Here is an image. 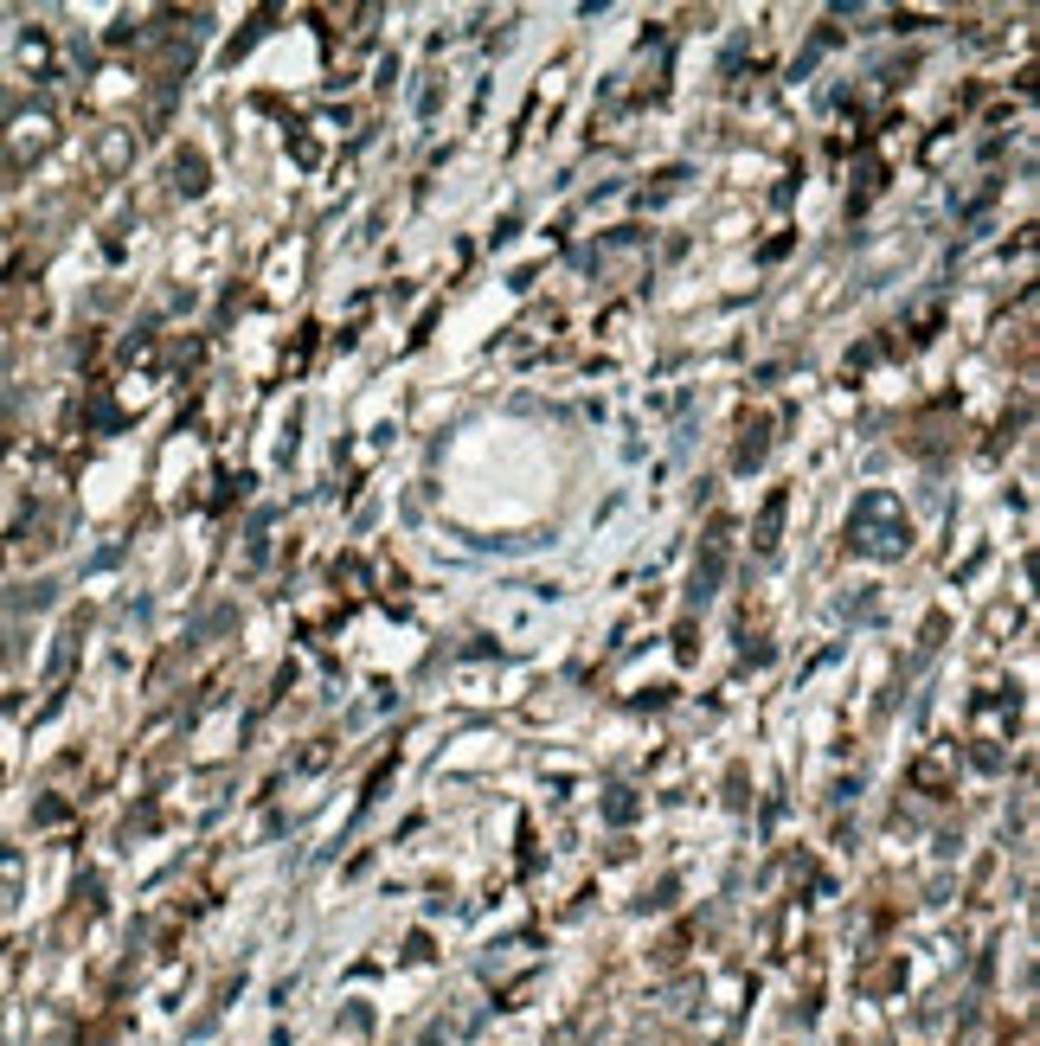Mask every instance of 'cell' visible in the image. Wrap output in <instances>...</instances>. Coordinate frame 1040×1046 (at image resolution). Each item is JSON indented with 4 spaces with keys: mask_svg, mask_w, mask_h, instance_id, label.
Wrapping results in <instances>:
<instances>
[{
    "mask_svg": "<svg viewBox=\"0 0 1040 1046\" xmlns=\"http://www.w3.org/2000/svg\"><path fill=\"white\" fill-rule=\"evenodd\" d=\"M45 604H52V584H33V591L20 597V610H45Z\"/></svg>",
    "mask_w": 1040,
    "mask_h": 1046,
    "instance_id": "cell-7",
    "label": "cell"
},
{
    "mask_svg": "<svg viewBox=\"0 0 1040 1046\" xmlns=\"http://www.w3.org/2000/svg\"><path fill=\"white\" fill-rule=\"evenodd\" d=\"M784 514H790V495L777 488V495L758 507V520H752V546H758V552H777V533H784Z\"/></svg>",
    "mask_w": 1040,
    "mask_h": 1046,
    "instance_id": "cell-3",
    "label": "cell"
},
{
    "mask_svg": "<svg viewBox=\"0 0 1040 1046\" xmlns=\"http://www.w3.org/2000/svg\"><path fill=\"white\" fill-rule=\"evenodd\" d=\"M906 546H912L906 501L893 488H867L848 514V552H861V559H906Z\"/></svg>",
    "mask_w": 1040,
    "mask_h": 1046,
    "instance_id": "cell-1",
    "label": "cell"
},
{
    "mask_svg": "<svg viewBox=\"0 0 1040 1046\" xmlns=\"http://www.w3.org/2000/svg\"><path fill=\"white\" fill-rule=\"evenodd\" d=\"M732 463H739V469H758V463H764V424L745 430V443H739V456H732Z\"/></svg>",
    "mask_w": 1040,
    "mask_h": 1046,
    "instance_id": "cell-5",
    "label": "cell"
},
{
    "mask_svg": "<svg viewBox=\"0 0 1040 1046\" xmlns=\"http://www.w3.org/2000/svg\"><path fill=\"white\" fill-rule=\"evenodd\" d=\"M636 803H630V790H610V822H630Z\"/></svg>",
    "mask_w": 1040,
    "mask_h": 1046,
    "instance_id": "cell-6",
    "label": "cell"
},
{
    "mask_svg": "<svg viewBox=\"0 0 1040 1046\" xmlns=\"http://www.w3.org/2000/svg\"><path fill=\"white\" fill-rule=\"evenodd\" d=\"M720 572H726V527H713L707 559H700V565H694V578H687V604H713V591H720Z\"/></svg>",
    "mask_w": 1040,
    "mask_h": 1046,
    "instance_id": "cell-2",
    "label": "cell"
},
{
    "mask_svg": "<svg viewBox=\"0 0 1040 1046\" xmlns=\"http://www.w3.org/2000/svg\"><path fill=\"white\" fill-rule=\"evenodd\" d=\"M174 180H180V193H206V161L200 155H180L174 161Z\"/></svg>",
    "mask_w": 1040,
    "mask_h": 1046,
    "instance_id": "cell-4",
    "label": "cell"
}]
</instances>
